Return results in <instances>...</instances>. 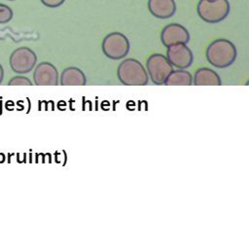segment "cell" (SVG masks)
<instances>
[{"mask_svg": "<svg viewBox=\"0 0 249 249\" xmlns=\"http://www.w3.org/2000/svg\"><path fill=\"white\" fill-rule=\"evenodd\" d=\"M237 55L236 48L228 39H216L209 44L206 49L207 61L216 68H226L231 66Z\"/></svg>", "mask_w": 249, "mask_h": 249, "instance_id": "1", "label": "cell"}, {"mask_svg": "<svg viewBox=\"0 0 249 249\" xmlns=\"http://www.w3.org/2000/svg\"><path fill=\"white\" fill-rule=\"evenodd\" d=\"M119 81L124 86H145L149 76L144 66L137 59L125 58L118 66Z\"/></svg>", "mask_w": 249, "mask_h": 249, "instance_id": "2", "label": "cell"}, {"mask_svg": "<svg viewBox=\"0 0 249 249\" xmlns=\"http://www.w3.org/2000/svg\"><path fill=\"white\" fill-rule=\"evenodd\" d=\"M229 0H199L196 6L198 17L207 23H218L229 16Z\"/></svg>", "mask_w": 249, "mask_h": 249, "instance_id": "3", "label": "cell"}, {"mask_svg": "<svg viewBox=\"0 0 249 249\" xmlns=\"http://www.w3.org/2000/svg\"><path fill=\"white\" fill-rule=\"evenodd\" d=\"M101 49L105 56L113 60H119L127 55L130 50V44L124 34L111 32L104 37Z\"/></svg>", "mask_w": 249, "mask_h": 249, "instance_id": "4", "label": "cell"}, {"mask_svg": "<svg viewBox=\"0 0 249 249\" xmlns=\"http://www.w3.org/2000/svg\"><path fill=\"white\" fill-rule=\"evenodd\" d=\"M147 73L155 85H163L167 76L173 70L167 57L161 53L151 54L146 62Z\"/></svg>", "mask_w": 249, "mask_h": 249, "instance_id": "5", "label": "cell"}, {"mask_svg": "<svg viewBox=\"0 0 249 249\" xmlns=\"http://www.w3.org/2000/svg\"><path fill=\"white\" fill-rule=\"evenodd\" d=\"M37 62L36 53L27 47L16 49L10 55V66L12 70L18 74L30 72Z\"/></svg>", "mask_w": 249, "mask_h": 249, "instance_id": "6", "label": "cell"}, {"mask_svg": "<svg viewBox=\"0 0 249 249\" xmlns=\"http://www.w3.org/2000/svg\"><path fill=\"white\" fill-rule=\"evenodd\" d=\"M166 57L171 65L178 69L190 67L194 60L193 53L186 44H174L167 47Z\"/></svg>", "mask_w": 249, "mask_h": 249, "instance_id": "7", "label": "cell"}, {"mask_svg": "<svg viewBox=\"0 0 249 249\" xmlns=\"http://www.w3.org/2000/svg\"><path fill=\"white\" fill-rule=\"evenodd\" d=\"M160 41L166 48L174 44H187L190 41V33L185 26L179 23H169L162 28Z\"/></svg>", "mask_w": 249, "mask_h": 249, "instance_id": "8", "label": "cell"}, {"mask_svg": "<svg viewBox=\"0 0 249 249\" xmlns=\"http://www.w3.org/2000/svg\"><path fill=\"white\" fill-rule=\"evenodd\" d=\"M33 80L36 86H57L58 72L56 67L48 61L40 62L34 70Z\"/></svg>", "mask_w": 249, "mask_h": 249, "instance_id": "9", "label": "cell"}, {"mask_svg": "<svg viewBox=\"0 0 249 249\" xmlns=\"http://www.w3.org/2000/svg\"><path fill=\"white\" fill-rule=\"evenodd\" d=\"M147 5L151 15L160 19L169 18L176 12L174 0H148Z\"/></svg>", "mask_w": 249, "mask_h": 249, "instance_id": "10", "label": "cell"}, {"mask_svg": "<svg viewBox=\"0 0 249 249\" xmlns=\"http://www.w3.org/2000/svg\"><path fill=\"white\" fill-rule=\"evenodd\" d=\"M87 78L85 73L78 67L70 66L65 68L60 74L61 86H85Z\"/></svg>", "mask_w": 249, "mask_h": 249, "instance_id": "11", "label": "cell"}, {"mask_svg": "<svg viewBox=\"0 0 249 249\" xmlns=\"http://www.w3.org/2000/svg\"><path fill=\"white\" fill-rule=\"evenodd\" d=\"M195 86H221L220 76L207 67L198 68L193 78Z\"/></svg>", "mask_w": 249, "mask_h": 249, "instance_id": "12", "label": "cell"}, {"mask_svg": "<svg viewBox=\"0 0 249 249\" xmlns=\"http://www.w3.org/2000/svg\"><path fill=\"white\" fill-rule=\"evenodd\" d=\"M193 84V76L184 69L172 70L167 76L163 85L165 86H191Z\"/></svg>", "mask_w": 249, "mask_h": 249, "instance_id": "13", "label": "cell"}, {"mask_svg": "<svg viewBox=\"0 0 249 249\" xmlns=\"http://www.w3.org/2000/svg\"><path fill=\"white\" fill-rule=\"evenodd\" d=\"M14 17V13L12 8H10L8 5L0 3V23H7L10 20H12Z\"/></svg>", "mask_w": 249, "mask_h": 249, "instance_id": "14", "label": "cell"}, {"mask_svg": "<svg viewBox=\"0 0 249 249\" xmlns=\"http://www.w3.org/2000/svg\"><path fill=\"white\" fill-rule=\"evenodd\" d=\"M8 85L9 86H32V82L24 76H16L9 81Z\"/></svg>", "mask_w": 249, "mask_h": 249, "instance_id": "15", "label": "cell"}, {"mask_svg": "<svg viewBox=\"0 0 249 249\" xmlns=\"http://www.w3.org/2000/svg\"><path fill=\"white\" fill-rule=\"evenodd\" d=\"M42 4L48 8H58L60 7L65 0H40Z\"/></svg>", "mask_w": 249, "mask_h": 249, "instance_id": "16", "label": "cell"}, {"mask_svg": "<svg viewBox=\"0 0 249 249\" xmlns=\"http://www.w3.org/2000/svg\"><path fill=\"white\" fill-rule=\"evenodd\" d=\"M3 78H4V70H3L2 65L0 64V84H1L2 81H3Z\"/></svg>", "mask_w": 249, "mask_h": 249, "instance_id": "17", "label": "cell"}, {"mask_svg": "<svg viewBox=\"0 0 249 249\" xmlns=\"http://www.w3.org/2000/svg\"><path fill=\"white\" fill-rule=\"evenodd\" d=\"M8 1H15V0H8Z\"/></svg>", "mask_w": 249, "mask_h": 249, "instance_id": "18", "label": "cell"}]
</instances>
